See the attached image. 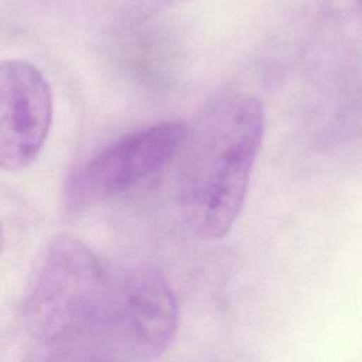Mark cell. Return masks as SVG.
<instances>
[{"label": "cell", "mask_w": 362, "mask_h": 362, "mask_svg": "<svg viewBox=\"0 0 362 362\" xmlns=\"http://www.w3.org/2000/svg\"><path fill=\"white\" fill-rule=\"evenodd\" d=\"M266 127L263 103L229 93L211 100L187 127L178 170V199L192 232L222 239L245 204Z\"/></svg>", "instance_id": "obj_1"}, {"label": "cell", "mask_w": 362, "mask_h": 362, "mask_svg": "<svg viewBox=\"0 0 362 362\" xmlns=\"http://www.w3.org/2000/svg\"><path fill=\"white\" fill-rule=\"evenodd\" d=\"M110 276L81 240L58 236L47 247L23 303L27 331L59 342L100 327Z\"/></svg>", "instance_id": "obj_2"}, {"label": "cell", "mask_w": 362, "mask_h": 362, "mask_svg": "<svg viewBox=\"0 0 362 362\" xmlns=\"http://www.w3.org/2000/svg\"><path fill=\"white\" fill-rule=\"evenodd\" d=\"M185 132L182 122H160L132 132L95 153L66 180V211H86L157 173L180 151Z\"/></svg>", "instance_id": "obj_3"}, {"label": "cell", "mask_w": 362, "mask_h": 362, "mask_svg": "<svg viewBox=\"0 0 362 362\" xmlns=\"http://www.w3.org/2000/svg\"><path fill=\"white\" fill-rule=\"evenodd\" d=\"M178 310L165 279L148 266H130L110 277L100 327L132 355L156 358L173 342Z\"/></svg>", "instance_id": "obj_4"}, {"label": "cell", "mask_w": 362, "mask_h": 362, "mask_svg": "<svg viewBox=\"0 0 362 362\" xmlns=\"http://www.w3.org/2000/svg\"><path fill=\"white\" fill-rule=\"evenodd\" d=\"M52 123V92L28 61H0V168L28 167L41 153Z\"/></svg>", "instance_id": "obj_5"}, {"label": "cell", "mask_w": 362, "mask_h": 362, "mask_svg": "<svg viewBox=\"0 0 362 362\" xmlns=\"http://www.w3.org/2000/svg\"><path fill=\"white\" fill-rule=\"evenodd\" d=\"M3 243H4V233H3L1 223H0V253H1V250H3Z\"/></svg>", "instance_id": "obj_6"}, {"label": "cell", "mask_w": 362, "mask_h": 362, "mask_svg": "<svg viewBox=\"0 0 362 362\" xmlns=\"http://www.w3.org/2000/svg\"><path fill=\"white\" fill-rule=\"evenodd\" d=\"M359 1V4H361V8H362V0H358Z\"/></svg>", "instance_id": "obj_7"}]
</instances>
